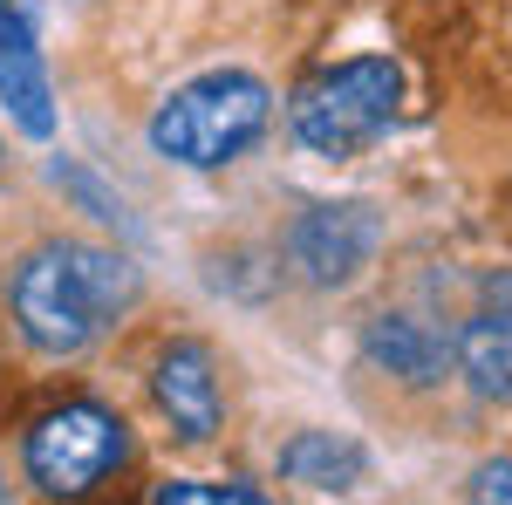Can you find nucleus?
<instances>
[{
	"instance_id": "1",
	"label": "nucleus",
	"mask_w": 512,
	"mask_h": 505,
	"mask_svg": "<svg viewBox=\"0 0 512 505\" xmlns=\"http://www.w3.org/2000/svg\"><path fill=\"white\" fill-rule=\"evenodd\" d=\"M137 267L110 253V246H82V239H55L35 246L14 267V321L41 355H82L96 335H110L123 314L137 308Z\"/></svg>"
},
{
	"instance_id": "2",
	"label": "nucleus",
	"mask_w": 512,
	"mask_h": 505,
	"mask_svg": "<svg viewBox=\"0 0 512 505\" xmlns=\"http://www.w3.org/2000/svg\"><path fill=\"white\" fill-rule=\"evenodd\" d=\"M274 117V96L267 82L246 76V69H212V76L171 89L151 117V144L158 157H178L192 171H219L260 144V130Z\"/></svg>"
},
{
	"instance_id": "3",
	"label": "nucleus",
	"mask_w": 512,
	"mask_h": 505,
	"mask_svg": "<svg viewBox=\"0 0 512 505\" xmlns=\"http://www.w3.org/2000/svg\"><path fill=\"white\" fill-rule=\"evenodd\" d=\"M396 96H403V76L390 55H355L301 82L287 103V123L315 157H355L390 130Z\"/></svg>"
},
{
	"instance_id": "4",
	"label": "nucleus",
	"mask_w": 512,
	"mask_h": 505,
	"mask_svg": "<svg viewBox=\"0 0 512 505\" xmlns=\"http://www.w3.org/2000/svg\"><path fill=\"white\" fill-rule=\"evenodd\" d=\"M123 458H130L123 417H110L103 403H62L28 430V478L48 499H89Z\"/></svg>"
},
{
	"instance_id": "5",
	"label": "nucleus",
	"mask_w": 512,
	"mask_h": 505,
	"mask_svg": "<svg viewBox=\"0 0 512 505\" xmlns=\"http://www.w3.org/2000/svg\"><path fill=\"white\" fill-rule=\"evenodd\" d=\"M376 239H383V226H376L369 205H315L294 226L287 253H294V267L308 273L315 287H349L355 273L376 260Z\"/></svg>"
},
{
	"instance_id": "6",
	"label": "nucleus",
	"mask_w": 512,
	"mask_h": 505,
	"mask_svg": "<svg viewBox=\"0 0 512 505\" xmlns=\"http://www.w3.org/2000/svg\"><path fill=\"white\" fill-rule=\"evenodd\" d=\"M158 403L171 430L192 437V444H205L219 430V376H212V355L198 342H171L158 355Z\"/></svg>"
},
{
	"instance_id": "7",
	"label": "nucleus",
	"mask_w": 512,
	"mask_h": 505,
	"mask_svg": "<svg viewBox=\"0 0 512 505\" xmlns=\"http://www.w3.org/2000/svg\"><path fill=\"white\" fill-rule=\"evenodd\" d=\"M280 471H287L294 485H315V492H349V485H362L369 458H362V444L342 437V430H301V437L280 451Z\"/></svg>"
},
{
	"instance_id": "8",
	"label": "nucleus",
	"mask_w": 512,
	"mask_h": 505,
	"mask_svg": "<svg viewBox=\"0 0 512 505\" xmlns=\"http://www.w3.org/2000/svg\"><path fill=\"white\" fill-rule=\"evenodd\" d=\"M0 103H7V117L28 137H55V89H48L35 41H7L0 48Z\"/></svg>"
},
{
	"instance_id": "9",
	"label": "nucleus",
	"mask_w": 512,
	"mask_h": 505,
	"mask_svg": "<svg viewBox=\"0 0 512 505\" xmlns=\"http://www.w3.org/2000/svg\"><path fill=\"white\" fill-rule=\"evenodd\" d=\"M458 369L472 376L478 396H499L512 403V321L492 308H478L465 328H458Z\"/></svg>"
},
{
	"instance_id": "10",
	"label": "nucleus",
	"mask_w": 512,
	"mask_h": 505,
	"mask_svg": "<svg viewBox=\"0 0 512 505\" xmlns=\"http://www.w3.org/2000/svg\"><path fill=\"white\" fill-rule=\"evenodd\" d=\"M369 355L403 383H437L444 376V342L410 314H376L369 321Z\"/></svg>"
},
{
	"instance_id": "11",
	"label": "nucleus",
	"mask_w": 512,
	"mask_h": 505,
	"mask_svg": "<svg viewBox=\"0 0 512 505\" xmlns=\"http://www.w3.org/2000/svg\"><path fill=\"white\" fill-rule=\"evenodd\" d=\"M158 505H274L260 499L253 485H205V478H171L158 492Z\"/></svg>"
},
{
	"instance_id": "12",
	"label": "nucleus",
	"mask_w": 512,
	"mask_h": 505,
	"mask_svg": "<svg viewBox=\"0 0 512 505\" xmlns=\"http://www.w3.org/2000/svg\"><path fill=\"white\" fill-rule=\"evenodd\" d=\"M472 505H512V458H492V465L472 471Z\"/></svg>"
},
{
	"instance_id": "13",
	"label": "nucleus",
	"mask_w": 512,
	"mask_h": 505,
	"mask_svg": "<svg viewBox=\"0 0 512 505\" xmlns=\"http://www.w3.org/2000/svg\"><path fill=\"white\" fill-rule=\"evenodd\" d=\"M7 41H41L35 0H0V48H7Z\"/></svg>"
},
{
	"instance_id": "14",
	"label": "nucleus",
	"mask_w": 512,
	"mask_h": 505,
	"mask_svg": "<svg viewBox=\"0 0 512 505\" xmlns=\"http://www.w3.org/2000/svg\"><path fill=\"white\" fill-rule=\"evenodd\" d=\"M0 164H7V151H0Z\"/></svg>"
}]
</instances>
